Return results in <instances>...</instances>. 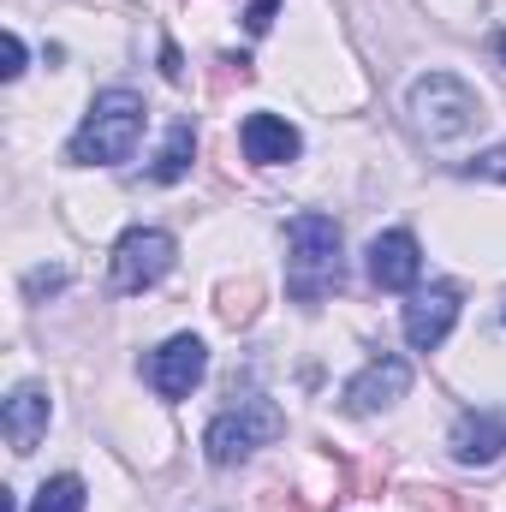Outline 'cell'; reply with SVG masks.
I'll return each instance as SVG.
<instances>
[{"label": "cell", "instance_id": "6da1fadb", "mask_svg": "<svg viewBox=\"0 0 506 512\" xmlns=\"http://www.w3.org/2000/svg\"><path fill=\"white\" fill-rule=\"evenodd\" d=\"M405 114H411L417 137H429L435 149H453V143H465L471 131L483 126V96L471 84H459L453 72H429V78L411 84Z\"/></svg>", "mask_w": 506, "mask_h": 512}, {"label": "cell", "instance_id": "7a4b0ae2", "mask_svg": "<svg viewBox=\"0 0 506 512\" xmlns=\"http://www.w3.org/2000/svg\"><path fill=\"white\" fill-rule=\"evenodd\" d=\"M137 143H143V96H131V90H102L96 102H90V114H84V126L72 137V161L78 167H120L137 155Z\"/></svg>", "mask_w": 506, "mask_h": 512}, {"label": "cell", "instance_id": "3957f363", "mask_svg": "<svg viewBox=\"0 0 506 512\" xmlns=\"http://www.w3.org/2000/svg\"><path fill=\"white\" fill-rule=\"evenodd\" d=\"M340 286V227L328 215H292L286 221V292L298 304H316Z\"/></svg>", "mask_w": 506, "mask_h": 512}, {"label": "cell", "instance_id": "277c9868", "mask_svg": "<svg viewBox=\"0 0 506 512\" xmlns=\"http://www.w3.org/2000/svg\"><path fill=\"white\" fill-rule=\"evenodd\" d=\"M286 429V417H280V405L274 399H239L233 411H221L215 423H209V435H203V453H209V465H239V459H251L256 447H268L274 435Z\"/></svg>", "mask_w": 506, "mask_h": 512}, {"label": "cell", "instance_id": "5b68a950", "mask_svg": "<svg viewBox=\"0 0 506 512\" xmlns=\"http://www.w3.org/2000/svg\"><path fill=\"white\" fill-rule=\"evenodd\" d=\"M173 256H179V245H173V233H161V227H131L126 239L114 245V256H108V286L114 292H149L167 268H173Z\"/></svg>", "mask_w": 506, "mask_h": 512}, {"label": "cell", "instance_id": "8992f818", "mask_svg": "<svg viewBox=\"0 0 506 512\" xmlns=\"http://www.w3.org/2000/svg\"><path fill=\"white\" fill-rule=\"evenodd\" d=\"M203 376H209V346L197 334H173L167 346H155L143 358V382L155 387L161 399H185Z\"/></svg>", "mask_w": 506, "mask_h": 512}, {"label": "cell", "instance_id": "52a82bcc", "mask_svg": "<svg viewBox=\"0 0 506 512\" xmlns=\"http://www.w3.org/2000/svg\"><path fill=\"white\" fill-rule=\"evenodd\" d=\"M453 322H459V292L453 286H429V292H417L405 304V340L417 352H435L453 334Z\"/></svg>", "mask_w": 506, "mask_h": 512}, {"label": "cell", "instance_id": "ba28073f", "mask_svg": "<svg viewBox=\"0 0 506 512\" xmlns=\"http://www.w3.org/2000/svg\"><path fill=\"white\" fill-rule=\"evenodd\" d=\"M405 387H411V364H405V358H376L370 370L352 376V387H346V411H352V417L387 411L393 399H405Z\"/></svg>", "mask_w": 506, "mask_h": 512}, {"label": "cell", "instance_id": "9c48e42d", "mask_svg": "<svg viewBox=\"0 0 506 512\" xmlns=\"http://www.w3.org/2000/svg\"><path fill=\"white\" fill-rule=\"evenodd\" d=\"M48 417H54V405H48V393L36 382L12 387V399H6V411H0V429H6V447L24 459V453H36V441L48 435Z\"/></svg>", "mask_w": 506, "mask_h": 512}, {"label": "cell", "instance_id": "30bf717a", "mask_svg": "<svg viewBox=\"0 0 506 512\" xmlns=\"http://www.w3.org/2000/svg\"><path fill=\"white\" fill-rule=\"evenodd\" d=\"M447 447H453L459 465H495L506 453V417H495V411H465V417L453 423Z\"/></svg>", "mask_w": 506, "mask_h": 512}, {"label": "cell", "instance_id": "8fae6325", "mask_svg": "<svg viewBox=\"0 0 506 512\" xmlns=\"http://www.w3.org/2000/svg\"><path fill=\"white\" fill-rule=\"evenodd\" d=\"M239 143H245V161H256V167L298 161V149H304V137L286 126L280 114H251V120L239 126Z\"/></svg>", "mask_w": 506, "mask_h": 512}, {"label": "cell", "instance_id": "7c38bea8", "mask_svg": "<svg viewBox=\"0 0 506 512\" xmlns=\"http://www.w3.org/2000/svg\"><path fill=\"white\" fill-rule=\"evenodd\" d=\"M417 239L411 233H381L370 239V280H376L381 292H405V286H417Z\"/></svg>", "mask_w": 506, "mask_h": 512}, {"label": "cell", "instance_id": "4fadbf2b", "mask_svg": "<svg viewBox=\"0 0 506 512\" xmlns=\"http://www.w3.org/2000/svg\"><path fill=\"white\" fill-rule=\"evenodd\" d=\"M191 155H197V131H191V120H179V126L167 131V143H161L149 179H155V185H179V179L191 173Z\"/></svg>", "mask_w": 506, "mask_h": 512}, {"label": "cell", "instance_id": "5bb4252c", "mask_svg": "<svg viewBox=\"0 0 506 512\" xmlns=\"http://www.w3.org/2000/svg\"><path fill=\"white\" fill-rule=\"evenodd\" d=\"M256 310H262V280H227L221 292H215V316L227 322V328H245V322H256Z\"/></svg>", "mask_w": 506, "mask_h": 512}, {"label": "cell", "instance_id": "9a60e30c", "mask_svg": "<svg viewBox=\"0 0 506 512\" xmlns=\"http://www.w3.org/2000/svg\"><path fill=\"white\" fill-rule=\"evenodd\" d=\"M84 477H54V483H42L36 489V501H30V512H84Z\"/></svg>", "mask_w": 506, "mask_h": 512}, {"label": "cell", "instance_id": "2e32d148", "mask_svg": "<svg viewBox=\"0 0 506 512\" xmlns=\"http://www.w3.org/2000/svg\"><path fill=\"white\" fill-rule=\"evenodd\" d=\"M459 173H465V179H501L506 185V149H483V155H471Z\"/></svg>", "mask_w": 506, "mask_h": 512}, {"label": "cell", "instance_id": "e0dca14e", "mask_svg": "<svg viewBox=\"0 0 506 512\" xmlns=\"http://www.w3.org/2000/svg\"><path fill=\"white\" fill-rule=\"evenodd\" d=\"M423 495V507H435V512H483L477 501H465V495H447V489H417Z\"/></svg>", "mask_w": 506, "mask_h": 512}, {"label": "cell", "instance_id": "ac0fdd59", "mask_svg": "<svg viewBox=\"0 0 506 512\" xmlns=\"http://www.w3.org/2000/svg\"><path fill=\"white\" fill-rule=\"evenodd\" d=\"M274 12H280V0H251V6H245V30H251V36H268Z\"/></svg>", "mask_w": 506, "mask_h": 512}, {"label": "cell", "instance_id": "d6986e66", "mask_svg": "<svg viewBox=\"0 0 506 512\" xmlns=\"http://www.w3.org/2000/svg\"><path fill=\"white\" fill-rule=\"evenodd\" d=\"M262 512H322V507H310V501H298V495L268 489V495H262Z\"/></svg>", "mask_w": 506, "mask_h": 512}, {"label": "cell", "instance_id": "ffe728a7", "mask_svg": "<svg viewBox=\"0 0 506 512\" xmlns=\"http://www.w3.org/2000/svg\"><path fill=\"white\" fill-rule=\"evenodd\" d=\"M0 48H6V66H0V72H6V78H18V72H24V42H18V30H6V42H0Z\"/></svg>", "mask_w": 506, "mask_h": 512}, {"label": "cell", "instance_id": "44dd1931", "mask_svg": "<svg viewBox=\"0 0 506 512\" xmlns=\"http://www.w3.org/2000/svg\"><path fill=\"white\" fill-rule=\"evenodd\" d=\"M60 286H66L60 268H36V274H30V292H60Z\"/></svg>", "mask_w": 506, "mask_h": 512}, {"label": "cell", "instance_id": "7402d4cb", "mask_svg": "<svg viewBox=\"0 0 506 512\" xmlns=\"http://www.w3.org/2000/svg\"><path fill=\"white\" fill-rule=\"evenodd\" d=\"M161 72H167V78H179V72H185V66H179V48H161Z\"/></svg>", "mask_w": 506, "mask_h": 512}, {"label": "cell", "instance_id": "603a6c76", "mask_svg": "<svg viewBox=\"0 0 506 512\" xmlns=\"http://www.w3.org/2000/svg\"><path fill=\"white\" fill-rule=\"evenodd\" d=\"M495 54H501V66H506V30H501V36H495Z\"/></svg>", "mask_w": 506, "mask_h": 512}]
</instances>
